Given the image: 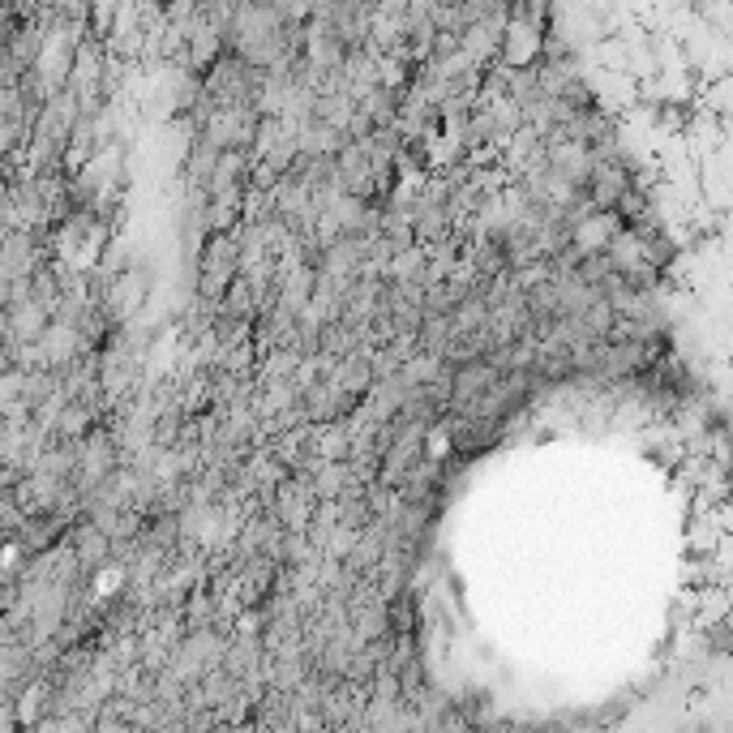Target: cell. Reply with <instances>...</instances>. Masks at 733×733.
I'll return each mask as SVG.
<instances>
[{
    "label": "cell",
    "instance_id": "cell-1",
    "mask_svg": "<svg viewBox=\"0 0 733 733\" xmlns=\"http://www.w3.org/2000/svg\"><path fill=\"white\" fill-rule=\"evenodd\" d=\"M236 275H240V240H236V232H211L202 253H198V296L202 300H220Z\"/></svg>",
    "mask_w": 733,
    "mask_h": 733
}]
</instances>
